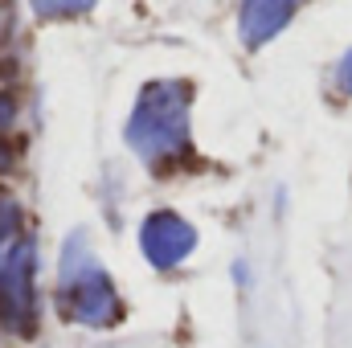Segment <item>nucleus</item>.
<instances>
[{"label":"nucleus","mask_w":352,"mask_h":348,"mask_svg":"<svg viewBox=\"0 0 352 348\" xmlns=\"http://www.w3.org/2000/svg\"><path fill=\"white\" fill-rule=\"evenodd\" d=\"M188 107H192V90L188 83H148L135 98V111L127 119V144L140 160L156 164V160H173L188 148Z\"/></svg>","instance_id":"nucleus-1"},{"label":"nucleus","mask_w":352,"mask_h":348,"mask_svg":"<svg viewBox=\"0 0 352 348\" xmlns=\"http://www.w3.org/2000/svg\"><path fill=\"white\" fill-rule=\"evenodd\" d=\"M58 307H62L66 320H78V324H90V328H107V324L119 320V299H115L111 274L90 254L82 234H70V242L62 250Z\"/></svg>","instance_id":"nucleus-2"},{"label":"nucleus","mask_w":352,"mask_h":348,"mask_svg":"<svg viewBox=\"0 0 352 348\" xmlns=\"http://www.w3.org/2000/svg\"><path fill=\"white\" fill-rule=\"evenodd\" d=\"M33 242H16L8 246V259L0 266V324L12 332H33V307H37V291H33Z\"/></svg>","instance_id":"nucleus-3"},{"label":"nucleus","mask_w":352,"mask_h":348,"mask_svg":"<svg viewBox=\"0 0 352 348\" xmlns=\"http://www.w3.org/2000/svg\"><path fill=\"white\" fill-rule=\"evenodd\" d=\"M192 246H197V230H192L184 217L168 213V209L152 213V217L140 226V250H144V259L152 262L156 270L180 266V262L192 254Z\"/></svg>","instance_id":"nucleus-4"},{"label":"nucleus","mask_w":352,"mask_h":348,"mask_svg":"<svg viewBox=\"0 0 352 348\" xmlns=\"http://www.w3.org/2000/svg\"><path fill=\"white\" fill-rule=\"evenodd\" d=\"M299 0H242V12H238V33L250 50L266 45L270 37H278L287 29V21L295 17Z\"/></svg>","instance_id":"nucleus-5"},{"label":"nucleus","mask_w":352,"mask_h":348,"mask_svg":"<svg viewBox=\"0 0 352 348\" xmlns=\"http://www.w3.org/2000/svg\"><path fill=\"white\" fill-rule=\"evenodd\" d=\"M29 4L41 21H70V17H87L98 0H29Z\"/></svg>","instance_id":"nucleus-6"},{"label":"nucleus","mask_w":352,"mask_h":348,"mask_svg":"<svg viewBox=\"0 0 352 348\" xmlns=\"http://www.w3.org/2000/svg\"><path fill=\"white\" fill-rule=\"evenodd\" d=\"M12 230H16V205L0 201V250H8V242H12Z\"/></svg>","instance_id":"nucleus-7"},{"label":"nucleus","mask_w":352,"mask_h":348,"mask_svg":"<svg viewBox=\"0 0 352 348\" xmlns=\"http://www.w3.org/2000/svg\"><path fill=\"white\" fill-rule=\"evenodd\" d=\"M340 87H344V90L352 94V54L344 58V62H340Z\"/></svg>","instance_id":"nucleus-8"},{"label":"nucleus","mask_w":352,"mask_h":348,"mask_svg":"<svg viewBox=\"0 0 352 348\" xmlns=\"http://www.w3.org/2000/svg\"><path fill=\"white\" fill-rule=\"evenodd\" d=\"M8 119H12V102H8V98H4V94H0V127H4V123H8Z\"/></svg>","instance_id":"nucleus-9"},{"label":"nucleus","mask_w":352,"mask_h":348,"mask_svg":"<svg viewBox=\"0 0 352 348\" xmlns=\"http://www.w3.org/2000/svg\"><path fill=\"white\" fill-rule=\"evenodd\" d=\"M0 168H8V152H0Z\"/></svg>","instance_id":"nucleus-10"}]
</instances>
